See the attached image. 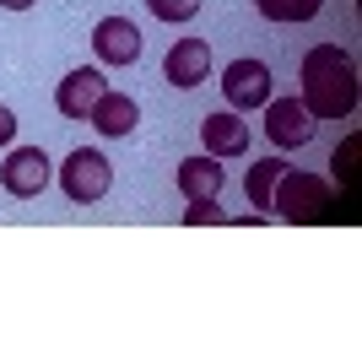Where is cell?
Returning <instances> with one entry per match:
<instances>
[{"label": "cell", "instance_id": "obj_17", "mask_svg": "<svg viewBox=\"0 0 362 362\" xmlns=\"http://www.w3.org/2000/svg\"><path fill=\"white\" fill-rule=\"evenodd\" d=\"M11 141H16V108L0 103V146H11Z\"/></svg>", "mask_w": 362, "mask_h": 362}, {"label": "cell", "instance_id": "obj_16", "mask_svg": "<svg viewBox=\"0 0 362 362\" xmlns=\"http://www.w3.org/2000/svg\"><path fill=\"white\" fill-rule=\"evenodd\" d=\"M184 222H189V227H206V222H227V216H222V206H216V200H189V211H184Z\"/></svg>", "mask_w": 362, "mask_h": 362}, {"label": "cell", "instance_id": "obj_7", "mask_svg": "<svg viewBox=\"0 0 362 362\" xmlns=\"http://www.w3.org/2000/svg\"><path fill=\"white\" fill-rule=\"evenodd\" d=\"M92 54H98V65H136L141 60V28L130 16H103L92 28Z\"/></svg>", "mask_w": 362, "mask_h": 362}, {"label": "cell", "instance_id": "obj_13", "mask_svg": "<svg viewBox=\"0 0 362 362\" xmlns=\"http://www.w3.org/2000/svg\"><path fill=\"white\" fill-rule=\"evenodd\" d=\"M287 173V163L281 157H255V168H249V179H243V195H249V206L255 211L271 216V195H276V179Z\"/></svg>", "mask_w": 362, "mask_h": 362}, {"label": "cell", "instance_id": "obj_15", "mask_svg": "<svg viewBox=\"0 0 362 362\" xmlns=\"http://www.w3.org/2000/svg\"><path fill=\"white\" fill-rule=\"evenodd\" d=\"M146 11L157 16V22H195L200 0H146Z\"/></svg>", "mask_w": 362, "mask_h": 362}, {"label": "cell", "instance_id": "obj_3", "mask_svg": "<svg viewBox=\"0 0 362 362\" xmlns=\"http://www.w3.org/2000/svg\"><path fill=\"white\" fill-rule=\"evenodd\" d=\"M60 189L71 206H92V200H103L114 189V163L98 146H76L60 163Z\"/></svg>", "mask_w": 362, "mask_h": 362}, {"label": "cell", "instance_id": "obj_18", "mask_svg": "<svg viewBox=\"0 0 362 362\" xmlns=\"http://www.w3.org/2000/svg\"><path fill=\"white\" fill-rule=\"evenodd\" d=\"M6 11H28V6H38V0H0Z\"/></svg>", "mask_w": 362, "mask_h": 362}, {"label": "cell", "instance_id": "obj_11", "mask_svg": "<svg viewBox=\"0 0 362 362\" xmlns=\"http://www.w3.org/2000/svg\"><path fill=\"white\" fill-rule=\"evenodd\" d=\"M173 184H179V195H184V200H216V195H222V184H227L222 157H211V151L184 157L179 173H173Z\"/></svg>", "mask_w": 362, "mask_h": 362}, {"label": "cell", "instance_id": "obj_14", "mask_svg": "<svg viewBox=\"0 0 362 362\" xmlns=\"http://www.w3.org/2000/svg\"><path fill=\"white\" fill-rule=\"evenodd\" d=\"M255 11L276 28H298V22H314L325 11V0H255Z\"/></svg>", "mask_w": 362, "mask_h": 362}, {"label": "cell", "instance_id": "obj_1", "mask_svg": "<svg viewBox=\"0 0 362 362\" xmlns=\"http://www.w3.org/2000/svg\"><path fill=\"white\" fill-rule=\"evenodd\" d=\"M303 76V108L314 119H351L357 114V60L341 44H314L298 65Z\"/></svg>", "mask_w": 362, "mask_h": 362}, {"label": "cell", "instance_id": "obj_5", "mask_svg": "<svg viewBox=\"0 0 362 362\" xmlns=\"http://www.w3.org/2000/svg\"><path fill=\"white\" fill-rule=\"evenodd\" d=\"M222 98H227V108H238V114L265 108V103H271V65H265V60L222 65Z\"/></svg>", "mask_w": 362, "mask_h": 362}, {"label": "cell", "instance_id": "obj_9", "mask_svg": "<svg viewBox=\"0 0 362 362\" xmlns=\"http://www.w3.org/2000/svg\"><path fill=\"white\" fill-rule=\"evenodd\" d=\"M103 92H108L103 71H98V65H81V71H71L60 87H54V108H60L65 119H87L92 103H98Z\"/></svg>", "mask_w": 362, "mask_h": 362}, {"label": "cell", "instance_id": "obj_6", "mask_svg": "<svg viewBox=\"0 0 362 362\" xmlns=\"http://www.w3.org/2000/svg\"><path fill=\"white\" fill-rule=\"evenodd\" d=\"M314 130H319V119L303 108V98H271V103H265V136H271L276 151L308 146V141H314Z\"/></svg>", "mask_w": 362, "mask_h": 362}, {"label": "cell", "instance_id": "obj_2", "mask_svg": "<svg viewBox=\"0 0 362 362\" xmlns=\"http://www.w3.org/2000/svg\"><path fill=\"white\" fill-rule=\"evenodd\" d=\"M330 211H335V195H330V184L319 179V173L287 168V173L276 179L271 216H281V222H325Z\"/></svg>", "mask_w": 362, "mask_h": 362}, {"label": "cell", "instance_id": "obj_10", "mask_svg": "<svg viewBox=\"0 0 362 362\" xmlns=\"http://www.w3.org/2000/svg\"><path fill=\"white\" fill-rule=\"evenodd\" d=\"M87 124L98 130V136H108V141H124V136H130V130L141 124V103L130 98V92H114V87H108L103 98L92 103Z\"/></svg>", "mask_w": 362, "mask_h": 362}, {"label": "cell", "instance_id": "obj_12", "mask_svg": "<svg viewBox=\"0 0 362 362\" xmlns=\"http://www.w3.org/2000/svg\"><path fill=\"white\" fill-rule=\"evenodd\" d=\"M200 141L211 157H243L249 151V124H243L238 108H222V114H206L200 119Z\"/></svg>", "mask_w": 362, "mask_h": 362}, {"label": "cell", "instance_id": "obj_8", "mask_svg": "<svg viewBox=\"0 0 362 362\" xmlns=\"http://www.w3.org/2000/svg\"><path fill=\"white\" fill-rule=\"evenodd\" d=\"M163 81L179 87V92L211 81V44H206V38H179V44L168 49V60H163Z\"/></svg>", "mask_w": 362, "mask_h": 362}, {"label": "cell", "instance_id": "obj_4", "mask_svg": "<svg viewBox=\"0 0 362 362\" xmlns=\"http://www.w3.org/2000/svg\"><path fill=\"white\" fill-rule=\"evenodd\" d=\"M49 173H54V163L44 157V146H11L0 163V189L11 200H38L49 189Z\"/></svg>", "mask_w": 362, "mask_h": 362}]
</instances>
